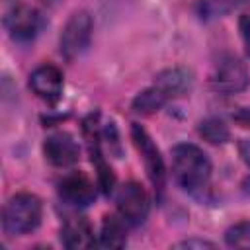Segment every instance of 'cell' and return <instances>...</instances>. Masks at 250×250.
<instances>
[{
    "label": "cell",
    "instance_id": "4",
    "mask_svg": "<svg viewBox=\"0 0 250 250\" xmlns=\"http://www.w3.org/2000/svg\"><path fill=\"white\" fill-rule=\"evenodd\" d=\"M248 82L250 74L246 70V64L232 55L221 57L211 74V86L221 94H238L248 86Z\"/></svg>",
    "mask_w": 250,
    "mask_h": 250
},
{
    "label": "cell",
    "instance_id": "16",
    "mask_svg": "<svg viewBox=\"0 0 250 250\" xmlns=\"http://www.w3.org/2000/svg\"><path fill=\"white\" fill-rule=\"evenodd\" d=\"M199 135L205 141H209L211 145H223V143H227L230 139L229 127L217 117H209V119L201 121L199 123Z\"/></svg>",
    "mask_w": 250,
    "mask_h": 250
},
{
    "label": "cell",
    "instance_id": "14",
    "mask_svg": "<svg viewBox=\"0 0 250 250\" xmlns=\"http://www.w3.org/2000/svg\"><path fill=\"white\" fill-rule=\"evenodd\" d=\"M127 221L121 215H105L100 230V246L123 248L127 242Z\"/></svg>",
    "mask_w": 250,
    "mask_h": 250
},
{
    "label": "cell",
    "instance_id": "17",
    "mask_svg": "<svg viewBox=\"0 0 250 250\" xmlns=\"http://www.w3.org/2000/svg\"><path fill=\"white\" fill-rule=\"evenodd\" d=\"M225 242L230 248H250V223L242 221L227 229Z\"/></svg>",
    "mask_w": 250,
    "mask_h": 250
},
{
    "label": "cell",
    "instance_id": "12",
    "mask_svg": "<svg viewBox=\"0 0 250 250\" xmlns=\"http://www.w3.org/2000/svg\"><path fill=\"white\" fill-rule=\"evenodd\" d=\"M193 84V76L188 68L182 66H174V68H166L160 74H156L154 78V86L170 100V98H178L184 96L191 90Z\"/></svg>",
    "mask_w": 250,
    "mask_h": 250
},
{
    "label": "cell",
    "instance_id": "7",
    "mask_svg": "<svg viewBox=\"0 0 250 250\" xmlns=\"http://www.w3.org/2000/svg\"><path fill=\"white\" fill-rule=\"evenodd\" d=\"M4 25H6L12 39L31 41L41 31L43 20H41V14L35 8L27 6V4H16L6 12Z\"/></svg>",
    "mask_w": 250,
    "mask_h": 250
},
{
    "label": "cell",
    "instance_id": "15",
    "mask_svg": "<svg viewBox=\"0 0 250 250\" xmlns=\"http://www.w3.org/2000/svg\"><path fill=\"white\" fill-rule=\"evenodd\" d=\"M166 102H168V98L156 86H150V88L143 90L141 94H137V98L133 100V109L135 111H141V113H154Z\"/></svg>",
    "mask_w": 250,
    "mask_h": 250
},
{
    "label": "cell",
    "instance_id": "5",
    "mask_svg": "<svg viewBox=\"0 0 250 250\" xmlns=\"http://www.w3.org/2000/svg\"><path fill=\"white\" fill-rule=\"evenodd\" d=\"M117 213L127 221V225L137 227L141 223H145L150 203H148V195L145 191V188L137 182H127L119 188L117 197Z\"/></svg>",
    "mask_w": 250,
    "mask_h": 250
},
{
    "label": "cell",
    "instance_id": "2",
    "mask_svg": "<svg viewBox=\"0 0 250 250\" xmlns=\"http://www.w3.org/2000/svg\"><path fill=\"white\" fill-rule=\"evenodd\" d=\"M43 217L41 199L33 193H16L8 199L2 213L4 232L8 236H21L35 230Z\"/></svg>",
    "mask_w": 250,
    "mask_h": 250
},
{
    "label": "cell",
    "instance_id": "13",
    "mask_svg": "<svg viewBox=\"0 0 250 250\" xmlns=\"http://www.w3.org/2000/svg\"><path fill=\"white\" fill-rule=\"evenodd\" d=\"M61 242L66 248H92L96 244L92 225L86 217H70L61 227Z\"/></svg>",
    "mask_w": 250,
    "mask_h": 250
},
{
    "label": "cell",
    "instance_id": "19",
    "mask_svg": "<svg viewBox=\"0 0 250 250\" xmlns=\"http://www.w3.org/2000/svg\"><path fill=\"white\" fill-rule=\"evenodd\" d=\"M240 35H242V39H244L246 53L250 55V12L240 18Z\"/></svg>",
    "mask_w": 250,
    "mask_h": 250
},
{
    "label": "cell",
    "instance_id": "18",
    "mask_svg": "<svg viewBox=\"0 0 250 250\" xmlns=\"http://www.w3.org/2000/svg\"><path fill=\"white\" fill-rule=\"evenodd\" d=\"M240 0H205V10L213 16L217 14H223V12H229L230 8H234Z\"/></svg>",
    "mask_w": 250,
    "mask_h": 250
},
{
    "label": "cell",
    "instance_id": "1",
    "mask_svg": "<svg viewBox=\"0 0 250 250\" xmlns=\"http://www.w3.org/2000/svg\"><path fill=\"white\" fill-rule=\"evenodd\" d=\"M172 172L186 191H197L211 176V160L199 146L182 143L172 148Z\"/></svg>",
    "mask_w": 250,
    "mask_h": 250
},
{
    "label": "cell",
    "instance_id": "10",
    "mask_svg": "<svg viewBox=\"0 0 250 250\" xmlns=\"http://www.w3.org/2000/svg\"><path fill=\"white\" fill-rule=\"evenodd\" d=\"M43 152L45 158L57 168L72 166L78 160V145L74 137L68 133H55L47 137L43 145Z\"/></svg>",
    "mask_w": 250,
    "mask_h": 250
},
{
    "label": "cell",
    "instance_id": "20",
    "mask_svg": "<svg viewBox=\"0 0 250 250\" xmlns=\"http://www.w3.org/2000/svg\"><path fill=\"white\" fill-rule=\"evenodd\" d=\"M176 248H215V244L209 242V240H195V238H191V240L178 242Z\"/></svg>",
    "mask_w": 250,
    "mask_h": 250
},
{
    "label": "cell",
    "instance_id": "6",
    "mask_svg": "<svg viewBox=\"0 0 250 250\" xmlns=\"http://www.w3.org/2000/svg\"><path fill=\"white\" fill-rule=\"evenodd\" d=\"M131 139H133L137 150H139L141 156H143V162H145L148 180L152 182L154 189H156L158 193H162L166 172H164V162H162V156H160L156 145L152 143L150 135H148L139 123H133V127H131Z\"/></svg>",
    "mask_w": 250,
    "mask_h": 250
},
{
    "label": "cell",
    "instance_id": "11",
    "mask_svg": "<svg viewBox=\"0 0 250 250\" xmlns=\"http://www.w3.org/2000/svg\"><path fill=\"white\" fill-rule=\"evenodd\" d=\"M84 135H86V141H88V150H90V156H92V162L96 164L98 168V182H100V188L104 189V193H109L113 189V184H115V176L111 172V168L104 162L102 158V152H100V135H98V127H96V117L90 115L86 121H84Z\"/></svg>",
    "mask_w": 250,
    "mask_h": 250
},
{
    "label": "cell",
    "instance_id": "3",
    "mask_svg": "<svg viewBox=\"0 0 250 250\" xmlns=\"http://www.w3.org/2000/svg\"><path fill=\"white\" fill-rule=\"evenodd\" d=\"M92 29H94L92 16L88 12H84V10L74 12L68 18V21L64 23L61 39H59L61 55L66 61H74L76 57H80L88 49V45H90Z\"/></svg>",
    "mask_w": 250,
    "mask_h": 250
},
{
    "label": "cell",
    "instance_id": "9",
    "mask_svg": "<svg viewBox=\"0 0 250 250\" xmlns=\"http://www.w3.org/2000/svg\"><path fill=\"white\" fill-rule=\"evenodd\" d=\"M29 88L35 96H39L45 102H57L62 94L64 80L62 72L55 64H41L37 66L29 76Z\"/></svg>",
    "mask_w": 250,
    "mask_h": 250
},
{
    "label": "cell",
    "instance_id": "8",
    "mask_svg": "<svg viewBox=\"0 0 250 250\" xmlns=\"http://www.w3.org/2000/svg\"><path fill=\"white\" fill-rule=\"evenodd\" d=\"M59 195L68 205L84 207L96 199V188L94 182L84 172H70L61 180Z\"/></svg>",
    "mask_w": 250,
    "mask_h": 250
}]
</instances>
